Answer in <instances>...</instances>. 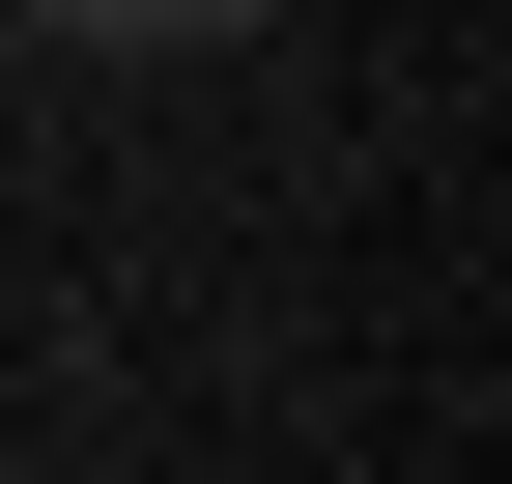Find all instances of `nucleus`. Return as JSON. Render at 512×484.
Returning a JSON list of instances; mask_svg holds the SVG:
<instances>
[{
    "mask_svg": "<svg viewBox=\"0 0 512 484\" xmlns=\"http://www.w3.org/2000/svg\"><path fill=\"white\" fill-rule=\"evenodd\" d=\"M29 29H57V57H228L256 0H29Z\"/></svg>",
    "mask_w": 512,
    "mask_h": 484,
    "instance_id": "f257e3e1",
    "label": "nucleus"
}]
</instances>
